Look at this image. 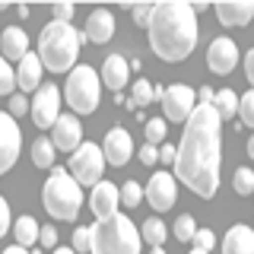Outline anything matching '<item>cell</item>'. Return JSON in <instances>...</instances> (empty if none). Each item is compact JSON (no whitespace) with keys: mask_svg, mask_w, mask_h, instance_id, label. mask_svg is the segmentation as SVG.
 Segmentation results:
<instances>
[{"mask_svg":"<svg viewBox=\"0 0 254 254\" xmlns=\"http://www.w3.org/2000/svg\"><path fill=\"white\" fill-rule=\"evenodd\" d=\"M219 124L216 108L200 102L185 124L175 172L197 197H213L219 190Z\"/></svg>","mask_w":254,"mask_h":254,"instance_id":"1","label":"cell"},{"mask_svg":"<svg viewBox=\"0 0 254 254\" xmlns=\"http://www.w3.org/2000/svg\"><path fill=\"white\" fill-rule=\"evenodd\" d=\"M197 45V10L188 0H169L156 3L153 22H149V48L156 58L178 64L185 61Z\"/></svg>","mask_w":254,"mask_h":254,"instance_id":"2","label":"cell"},{"mask_svg":"<svg viewBox=\"0 0 254 254\" xmlns=\"http://www.w3.org/2000/svg\"><path fill=\"white\" fill-rule=\"evenodd\" d=\"M83 38L86 35H79L70 22L51 19L42 29V35H38V58H42V64L51 70V73H67V70H73V64H76Z\"/></svg>","mask_w":254,"mask_h":254,"instance_id":"3","label":"cell"},{"mask_svg":"<svg viewBox=\"0 0 254 254\" xmlns=\"http://www.w3.org/2000/svg\"><path fill=\"white\" fill-rule=\"evenodd\" d=\"M92 229V251L89 254H140V229L130 222L127 213H115L111 219L95 222Z\"/></svg>","mask_w":254,"mask_h":254,"instance_id":"4","label":"cell"},{"mask_svg":"<svg viewBox=\"0 0 254 254\" xmlns=\"http://www.w3.org/2000/svg\"><path fill=\"white\" fill-rule=\"evenodd\" d=\"M42 203L54 219L70 222L79 216V206H83V190H79L76 178L70 175V169H51V178L42 188Z\"/></svg>","mask_w":254,"mask_h":254,"instance_id":"5","label":"cell"},{"mask_svg":"<svg viewBox=\"0 0 254 254\" xmlns=\"http://www.w3.org/2000/svg\"><path fill=\"white\" fill-rule=\"evenodd\" d=\"M99 92H102V76L95 73L89 64H79L70 70L67 86H64V99L73 108V115H92L99 105Z\"/></svg>","mask_w":254,"mask_h":254,"instance_id":"6","label":"cell"},{"mask_svg":"<svg viewBox=\"0 0 254 254\" xmlns=\"http://www.w3.org/2000/svg\"><path fill=\"white\" fill-rule=\"evenodd\" d=\"M102 172H105V153L95 143H83L73 156H70V175L76 178V185H102Z\"/></svg>","mask_w":254,"mask_h":254,"instance_id":"7","label":"cell"},{"mask_svg":"<svg viewBox=\"0 0 254 254\" xmlns=\"http://www.w3.org/2000/svg\"><path fill=\"white\" fill-rule=\"evenodd\" d=\"M32 121H35L42 130L58 124L61 118V89L54 83H42V89L35 92V99H32Z\"/></svg>","mask_w":254,"mask_h":254,"instance_id":"8","label":"cell"},{"mask_svg":"<svg viewBox=\"0 0 254 254\" xmlns=\"http://www.w3.org/2000/svg\"><path fill=\"white\" fill-rule=\"evenodd\" d=\"M194 108H197V92L190 89V86H181V83H175V86H165V95H162V111H165V118L169 121H185L188 124V118L194 115Z\"/></svg>","mask_w":254,"mask_h":254,"instance_id":"9","label":"cell"},{"mask_svg":"<svg viewBox=\"0 0 254 254\" xmlns=\"http://www.w3.org/2000/svg\"><path fill=\"white\" fill-rule=\"evenodd\" d=\"M19 146H22V133L16 127V118L0 111V175L13 169L16 156H19Z\"/></svg>","mask_w":254,"mask_h":254,"instance_id":"10","label":"cell"},{"mask_svg":"<svg viewBox=\"0 0 254 254\" xmlns=\"http://www.w3.org/2000/svg\"><path fill=\"white\" fill-rule=\"evenodd\" d=\"M143 197L153 203V210L165 213V210H172L175 197H178V185H175V178H172L169 172H156L153 178H149L146 190H143Z\"/></svg>","mask_w":254,"mask_h":254,"instance_id":"11","label":"cell"},{"mask_svg":"<svg viewBox=\"0 0 254 254\" xmlns=\"http://www.w3.org/2000/svg\"><path fill=\"white\" fill-rule=\"evenodd\" d=\"M51 140L58 149H67V153H76L83 146V124H79L76 115H61L58 124L51 127Z\"/></svg>","mask_w":254,"mask_h":254,"instance_id":"12","label":"cell"},{"mask_svg":"<svg viewBox=\"0 0 254 254\" xmlns=\"http://www.w3.org/2000/svg\"><path fill=\"white\" fill-rule=\"evenodd\" d=\"M238 64V45L232 38H213L210 51H206V67L213 70V73H232Z\"/></svg>","mask_w":254,"mask_h":254,"instance_id":"13","label":"cell"},{"mask_svg":"<svg viewBox=\"0 0 254 254\" xmlns=\"http://www.w3.org/2000/svg\"><path fill=\"white\" fill-rule=\"evenodd\" d=\"M102 153H105L108 165H127V159L133 156L130 133H127L124 127H111V130L105 133V146H102Z\"/></svg>","mask_w":254,"mask_h":254,"instance_id":"14","label":"cell"},{"mask_svg":"<svg viewBox=\"0 0 254 254\" xmlns=\"http://www.w3.org/2000/svg\"><path fill=\"white\" fill-rule=\"evenodd\" d=\"M118 203H121V188H115L111 181H102V185L92 188V197H89V206L95 213V219H111L118 213Z\"/></svg>","mask_w":254,"mask_h":254,"instance_id":"15","label":"cell"},{"mask_svg":"<svg viewBox=\"0 0 254 254\" xmlns=\"http://www.w3.org/2000/svg\"><path fill=\"white\" fill-rule=\"evenodd\" d=\"M42 67H45L42 58H38V54H32V51L19 61V70H16V86L22 89V95L42 89Z\"/></svg>","mask_w":254,"mask_h":254,"instance_id":"16","label":"cell"},{"mask_svg":"<svg viewBox=\"0 0 254 254\" xmlns=\"http://www.w3.org/2000/svg\"><path fill=\"white\" fill-rule=\"evenodd\" d=\"M86 38H89L92 45H105L111 35H115V16L111 10H92L89 19H86Z\"/></svg>","mask_w":254,"mask_h":254,"instance_id":"17","label":"cell"},{"mask_svg":"<svg viewBox=\"0 0 254 254\" xmlns=\"http://www.w3.org/2000/svg\"><path fill=\"white\" fill-rule=\"evenodd\" d=\"M222 254H254V229L238 222L222 238Z\"/></svg>","mask_w":254,"mask_h":254,"instance_id":"18","label":"cell"},{"mask_svg":"<svg viewBox=\"0 0 254 254\" xmlns=\"http://www.w3.org/2000/svg\"><path fill=\"white\" fill-rule=\"evenodd\" d=\"M127 76H130V67H127V58L121 54H108L105 64H102V83L108 86V89L121 92L127 86Z\"/></svg>","mask_w":254,"mask_h":254,"instance_id":"19","label":"cell"},{"mask_svg":"<svg viewBox=\"0 0 254 254\" xmlns=\"http://www.w3.org/2000/svg\"><path fill=\"white\" fill-rule=\"evenodd\" d=\"M216 16L222 26H248L254 19V3H242V0H229V3H216Z\"/></svg>","mask_w":254,"mask_h":254,"instance_id":"20","label":"cell"},{"mask_svg":"<svg viewBox=\"0 0 254 254\" xmlns=\"http://www.w3.org/2000/svg\"><path fill=\"white\" fill-rule=\"evenodd\" d=\"M0 51H3V61H22L29 54V35L26 29L10 26L0 35Z\"/></svg>","mask_w":254,"mask_h":254,"instance_id":"21","label":"cell"},{"mask_svg":"<svg viewBox=\"0 0 254 254\" xmlns=\"http://www.w3.org/2000/svg\"><path fill=\"white\" fill-rule=\"evenodd\" d=\"M13 232H16V245H22V248H29V245H35L38 242V232H42V226H38L35 219L29 216H19L16 219V226H13Z\"/></svg>","mask_w":254,"mask_h":254,"instance_id":"22","label":"cell"},{"mask_svg":"<svg viewBox=\"0 0 254 254\" xmlns=\"http://www.w3.org/2000/svg\"><path fill=\"white\" fill-rule=\"evenodd\" d=\"M54 140L48 137H38L35 143H32V162L38 165V169H54Z\"/></svg>","mask_w":254,"mask_h":254,"instance_id":"23","label":"cell"},{"mask_svg":"<svg viewBox=\"0 0 254 254\" xmlns=\"http://www.w3.org/2000/svg\"><path fill=\"white\" fill-rule=\"evenodd\" d=\"M213 108H216L219 121H229L232 115H238V95L232 89H219L216 99H213Z\"/></svg>","mask_w":254,"mask_h":254,"instance_id":"24","label":"cell"},{"mask_svg":"<svg viewBox=\"0 0 254 254\" xmlns=\"http://www.w3.org/2000/svg\"><path fill=\"white\" fill-rule=\"evenodd\" d=\"M140 235H143V242H149L153 248H162V242H165V222L162 219H156V216H149L146 222L140 226Z\"/></svg>","mask_w":254,"mask_h":254,"instance_id":"25","label":"cell"},{"mask_svg":"<svg viewBox=\"0 0 254 254\" xmlns=\"http://www.w3.org/2000/svg\"><path fill=\"white\" fill-rule=\"evenodd\" d=\"M194 235H197V222L190 213H185V216H178V222H175V238L178 242H194Z\"/></svg>","mask_w":254,"mask_h":254,"instance_id":"26","label":"cell"},{"mask_svg":"<svg viewBox=\"0 0 254 254\" xmlns=\"http://www.w3.org/2000/svg\"><path fill=\"white\" fill-rule=\"evenodd\" d=\"M238 115H242L245 127H254V89H248L242 99H238Z\"/></svg>","mask_w":254,"mask_h":254,"instance_id":"27","label":"cell"},{"mask_svg":"<svg viewBox=\"0 0 254 254\" xmlns=\"http://www.w3.org/2000/svg\"><path fill=\"white\" fill-rule=\"evenodd\" d=\"M73 251H76V254L92 251V229H89V226H76V229H73Z\"/></svg>","mask_w":254,"mask_h":254,"instance_id":"28","label":"cell"},{"mask_svg":"<svg viewBox=\"0 0 254 254\" xmlns=\"http://www.w3.org/2000/svg\"><path fill=\"white\" fill-rule=\"evenodd\" d=\"M13 89H16V73H13L10 61L0 58V95H10Z\"/></svg>","mask_w":254,"mask_h":254,"instance_id":"29","label":"cell"},{"mask_svg":"<svg viewBox=\"0 0 254 254\" xmlns=\"http://www.w3.org/2000/svg\"><path fill=\"white\" fill-rule=\"evenodd\" d=\"M140 200H143V188L137 181H127L121 188V203H127V210H130V206H140Z\"/></svg>","mask_w":254,"mask_h":254,"instance_id":"30","label":"cell"},{"mask_svg":"<svg viewBox=\"0 0 254 254\" xmlns=\"http://www.w3.org/2000/svg\"><path fill=\"white\" fill-rule=\"evenodd\" d=\"M143 133H146V143H162L165 140V121L162 118H153V121H146V127H143Z\"/></svg>","mask_w":254,"mask_h":254,"instance_id":"31","label":"cell"},{"mask_svg":"<svg viewBox=\"0 0 254 254\" xmlns=\"http://www.w3.org/2000/svg\"><path fill=\"white\" fill-rule=\"evenodd\" d=\"M153 83H146V79H137L133 83V105H149L153 102Z\"/></svg>","mask_w":254,"mask_h":254,"instance_id":"32","label":"cell"},{"mask_svg":"<svg viewBox=\"0 0 254 254\" xmlns=\"http://www.w3.org/2000/svg\"><path fill=\"white\" fill-rule=\"evenodd\" d=\"M232 185H235L238 194H254V172L251 169H238Z\"/></svg>","mask_w":254,"mask_h":254,"instance_id":"33","label":"cell"},{"mask_svg":"<svg viewBox=\"0 0 254 254\" xmlns=\"http://www.w3.org/2000/svg\"><path fill=\"white\" fill-rule=\"evenodd\" d=\"M133 19H137V26H146L149 29V22H153V13H156V3H143V6H133Z\"/></svg>","mask_w":254,"mask_h":254,"instance_id":"34","label":"cell"},{"mask_svg":"<svg viewBox=\"0 0 254 254\" xmlns=\"http://www.w3.org/2000/svg\"><path fill=\"white\" fill-rule=\"evenodd\" d=\"M213 245H216V235H213L210 229H197V235H194V248H200V251H213Z\"/></svg>","mask_w":254,"mask_h":254,"instance_id":"35","label":"cell"},{"mask_svg":"<svg viewBox=\"0 0 254 254\" xmlns=\"http://www.w3.org/2000/svg\"><path fill=\"white\" fill-rule=\"evenodd\" d=\"M10 232V203H6V197H0V238Z\"/></svg>","mask_w":254,"mask_h":254,"instance_id":"36","label":"cell"},{"mask_svg":"<svg viewBox=\"0 0 254 254\" xmlns=\"http://www.w3.org/2000/svg\"><path fill=\"white\" fill-rule=\"evenodd\" d=\"M26 108H32V105L26 102V95H22V92H19V95H13V99H10V115H13V118L26 115Z\"/></svg>","mask_w":254,"mask_h":254,"instance_id":"37","label":"cell"},{"mask_svg":"<svg viewBox=\"0 0 254 254\" xmlns=\"http://www.w3.org/2000/svg\"><path fill=\"white\" fill-rule=\"evenodd\" d=\"M38 242H42L45 248H54V245H58V229L42 226V232H38Z\"/></svg>","mask_w":254,"mask_h":254,"instance_id":"38","label":"cell"},{"mask_svg":"<svg viewBox=\"0 0 254 254\" xmlns=\"http://www.w3.org/2000/svg\"><path fill=\"white\" fill-rule=\"evenodd\" d=\"M140 162H143V165H156V162H159V149L153 146V143H146V146L140 149Z\"/></svg>","mask_w":254,"mask_h":254,"instance_id":"39","label":"cell"},{"mask_svg":"<svg viewBox=\"0 0 254 254\" xmlns=\"http://www.w3.org/2000/svg\"><path fill=\"white\" fill-rule=\"evenodd\" d=\"M245 79L251 83V89H254V48L248 54H245Z\"/></svg>","mask_w":254,"mask_h":254,"instance_id":"40","label":"cell"},{"mask_svg":"<svg viewBox=\"0 0 254 254\" xmlns=\"http://www.w3.org/2000/svg\"><path fill=\"white\" fill-rule=\"evenodd\" d=\"M159 159H162V162H172V165H175V159H178V146H169V143H165V146L159 149Z\"/></svg>","mask_w":254,"mask_h":254,"instance_id":"41","label":"cell"},{"mask_svg":"<svg viewBox=\"0 0 254 254\" xmlns=\"http://www.w3.org/2000/svg\"><path fill=\"white\" fill-rule=\"evenodd\" d=\"M54 16H58L61 22H70V16H73V6H67V3H61V6H54Z\"/></svg>","mask_w":254,"mask_h":254,"instance_id":"42","label":"cell"},{"mask_svg":"<svg viewBox=\"0 0 254 254\" xmlns=\"http://www.w3.org/2000/svg\"><path fill=\"white\" fill-rule=\"evenodd\" d=\"M197 99H200V105H213V99H216V92H213L210 86H203V89L197 92Z\"/></svg>","mask_w":254,"mask_h":254,"instance_id":"43","label":"cell"},{"mask_svg":"<svg viewBox=\"0 0 254 254\" xmlns=\"http://www.w3.org/2000/svg\"><path fill=\"white\" fill-rule=\"evenodd\" d=\"M3 254H29V251H26V248H22V245H13V248H6Z\"/></svg>","mask_w":254,"mask_h":254,"instance_id":"44","label":"cell"},{"mask_svg":"<svg viewBox=\"0 0 254 254\" xmlns=\"http://www.w3.org/2000/svg\"><path fill=\"white\" fill-rule=\"evenodd\" d=\"M51 254H76V251H73V248H54Z\"/></svg>","mask_w":254,"mask_h":254,"instance_id":"45","label":"cell"},{"mask_svg":"<svg viewBox=\"0 0 254 254\" xmlns=\"http://www.w3.org/2000/svg\"><path fill=\"white\" fill-rule=\"evenodd\" d=\"M248 156L254 159V133H251V137H248Z\"/></svg>","mask_w":254,"mask_h":254,"instance_id":"46","label":"cell"},{"mask_svg":"<svg viewBox=\"0 0 254 254\" xmlns=\"http://www.w3.org/2000/svg\"><path fill=\"white\" fill-rule=\"evenodd\" d=\"M190 254H210V251H200V248H194V251H190Z\"/></svg>","mask_w":254,"mask_h":254,"instance_id":"47","label":"cell"},{"mask_svg":"<svg viewBox=\"0 0 254 254\" xmlns=\"http://www.w3.org/2000/svg\"><path fill=\"white\" fill-rule=\"evenodd\" d=\"M153 254H165V251H162V248H153Z\"/></svg>","mask_w":254,"mask_h":254,"instance_id":"48","label":"cell"}]
</instances>
